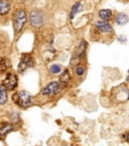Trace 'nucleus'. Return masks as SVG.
Returning <instances> with one entry per match:
<instances>
[{"label": "nucleus", "mask_w": 129, "mask_h": 146, "mask_svg": "<svg viewBox=\"0 0 129 146\" xmlns=\"http://www.w3.org/2000/svg\"><path fill=\"white\" fill-rule=\"evenodd\" d=\"M13 100L14 103L20 108H28L31 106L32 104V98L31 94L29 92H27L25 90H21V91H17L15 94L13 96Z\"/></svg>", "instance_id": "f257e3e1"}, {"label": "nucleus", "mask_w": 129, "mask_h": 146, "mask_svg": "<svg viewBox=\"0 0 129 146\" xmlns=\"http://www.w3.org/2000/svg\"><path fill=\"white\" fill-rule=\"evenodd\" d=\"M27 21L26 12L23 9H18L16 10L13 15V27L15 33H19L23 29L24 25Z\"/></svg>", "instance_id": "f03ea898"}, {"label": "nucleus", "mask_w": 129, "mask_h": 146, "mask_svg": "<svg viewBox=\"0 0 129 146\" xmlns=\"http://www.w3.org/2000/svg\"><path fill=\"white\" fill-rule=\"evenodd\" d=\"M30 25L34 27H41L45 23V16L43 13L39 9H33L29 14Z\"/></svg>", "instance_id": "7ed1b4c3"}, {"label": "nucleus", "mask_w": 129, "mask_h": 146, "mask_svg": "<svg viewBox=\"0 0 129 146\" xmlns=\"http://www.w3.org/2000/svg\"><path fill=\"white\" fill-rule=\"evenodd\" d=\"M17 81L18 79L16 74H14V73H7L4 80H3L2 85L7 90H14L17 87Z\"/></svg>", "instance_id": "20e7f679"}, {"label": "nucleus", "mask_w": 129, "mask_h": 146, "mask_svg": "<svg viewBox=\"0 0 129 146\" xmlns=\"http://www.w3.org/2000/svg\"><path fill=\"white\" fill-rule=\"evenodd\" d=\"M61 89L62 86L59 82L52 81L48 83L45 87H43V90H41V94H43V96H56L61 91Z\"/></svg>", "instance_id": "39448f33"}, {"label": "nucleus", "mask_w": 129, "mask_h": 146, "mask_svg": "<svg viewBox=\"0 0 129 146\" xmlns=\"http://www.w3.org/2000/svg\"><path fill=\"white\" fill-rule=\"evenodd\" d=\"M32 65H33V60H32L31 56H30V55L24 54V55H22L20 62L18 64V71L20 73H22V72H24L28 67H31Z\"/></svg>", "instance_id": "423d86ee"}, {"label": "nucleus", "mask_w": 129, "mask_h": 146, "mask_svg": "<svg viewBox=\"0 0 129 146\" xmlns=\"http://www.w3.org/2000/svg\"><path fill=\"white\" fill-rule=\"evenodd\" d=\"M71 81V74H70V71L69 69H65L64 72L61 74L60 76V79H59V83L61 84L62 87H67L69 85Z\"/></svg>", "instance_id": "0eeeda50"}, {"label": "nucleus", "mask_w": 129, "mask_h": 146, "mask_svg": "<svg viewBox=\"0 0 129 146\" xmlns=\"http://www.w3.org/2000/svg\"><path fill=\"white\" fill-rule=\"evenodd\" d=\"M96 27H97L100 32L105 33V34H109V33H111L112 31H113L111 25L105 21H97V23H96Z\"/></svg>", "instance_id": "6e6552de"}, {"label": "nucleus", "mask_w": 129, "mask_h": 146, "mask_svg": "<svg viewBox=\"0 0 129 146\" xmlns=\"http://www.w3.org/2000/svg\"><path fill=\"white\" fill-rule=\"evenodd\" d=\"M10 11V3L7 0H0V15H5Z\"/></svg>", "instance_id": "1a4fd4ad"}, {"label": "nucleus", "mask_w": 129, "mask_h": 146, "mask_svg": "<svg viewBox=\"0 0 129 146\" xmlns=\"http://www.w3.org/2000/svg\"><path fill=\"white\" fill-rule=\"evenodd\" d=\"M112 16V11L110 9H102L99 11V17L102 19V21H110V18Z\"/></svg>", "instance_id": "9d476101"}, {"label": "nucleus", "mask_w": 129, "mask_h": 146, "mask_svg": "<svg viewBox=\"0 0 129 146\" xmlns=\"http://www.w3.org/2000/svg\"><path fill=\"white\" fill-rule=\"evenodd\" d=\"M9 67H10V61L5 57L1 58L0 59V73L6 72Z\"/></svg>", "instance_id": "9b49d317"}, {"label": "nucleus", "mask_w": 129, "mask_h": 146, "mask_svg": "<svg viewBox=\"0 0 129 146\" xmlns=\"http://www.w3.org/2000/svg\"><path fill=\"white\" fill-rule=\"evenodd\" d=\"M7 100H8V96H7V89L3 86L2 84L0 85V106L6 104Z\"/></svg>", "instance_id": "f8f14e48"}, {"label": "nucleus", "mask_w": 129, "mask_h": 146, "mask_svg": "<svg viewBox=\"0 0 129 146\" xmlns=\"http://www.w3.org/2000/svg\"><path fill=\"white\" fill-rule=\"evenodd\" d=\"M86 46H87V44L85 41H82L81 43H80L79 47H78L77 51H76V55H77L78 58H82L85 55V52H86Z\"/></svg>", "instance_id": "ddd939ff"}, {"label": "nucleus", "mask_w": 129, "mask_h": 146, "mask_svg": "<svg viewBox=\"0 0 129 146\" xmlns=\"http://www.w3.org/2000/svg\"><path fill=\"white\" fill-rule=\"evenodd\" d=\"M13 130V126L10 124H3L0 127V136H5L6 134H8L9 132H11Z\"/></svg>", "instance_id": "4468645a"}, {"label": "nucleus", "mask_w": 129, "mask_h": 146, "mask_svg": "<svg viewBox=\"0 0 129 146\" xmlns=\"http://www.w3.org/2000/svg\"><path fill=\"white\" fill-rule=\"evenodd\" d=\"M129 21L128 15L125 13H119L117 16H116V23H118L119 25H123L125 23H127Z\"/></svg>", "instance_id": "2eb2a0df"}, {"label": "nucleus", "mask_w": 129, "mask_h": 146, "mask_svg": "<svg viewBox=\"0 0 129 146\" xmlns=\"http://www.w3.org/2000/svg\"><path fill=\"white\" fill-rule=\"evenodd\" d=\"M82 5H81V2H77L75 3V5L72 7V10H71V14H70V17L71 18H74V16L76 15L77 13H79L80 11L82 10Z\"/></svg>", "instance_id": "dca6fc26"}, {"label": "nucleus", "mask_w": 129, "mask_h": 146, "mask_svg": "<svg viewBox=\"0 0 129 146\" xmlns=\"http://www.w3.org/2000/svg\"><path fill=\"white\" fill-rule=\"evenodd\" d=\"M50 71L52 74H58V73H60L62 71V66L59 64H52L50 68Z\"/></svg>", "instance_id": "f3484780"}, {"label": "nucleus", "mask_w": 129, "mask_h": 146, "mask_svg": "<svg viewBox=\"0 0 129 146\" xmlns=\"http://www.w3.org/2000/svg\"><path fill=\"white\" fill-rule=\"evenodd\" d=\"M84 73H85V70H84V68H83V67L78 66L77 68H76V74H77V75L82 76Z\"/></svg>", "instance_id": "a211bd4d"}, {"label": "nucleus", "mask_w": 129, "mask_h": 146, "mask_svg": "<svg viewBox=\"0 0 129 146\" xmlns=\"http://www.w3.org/2000/svg\"><path fill=\"white\" fill-rule=\"evenodd\" d=\"M123 138H124V140H125V141L129 142V132L125 133V134L123 135Z\"/></svg>", "instance_id": "6ab92c4d"}, {"label": "nucleus", "mask_w": 129, "mask_h": 146, "mask_svg": "<svg viewBox=\"0 0 129 146\" xmlns=\"http://www.w3.org/2000/svg\"><path fill=\"white\" fill-rule=\"evenodd\" d=\"M127 80H128V81H129V76H128V77H127Z\"/></svg>", "instance_id": "aec40b11"}]
</instances>
